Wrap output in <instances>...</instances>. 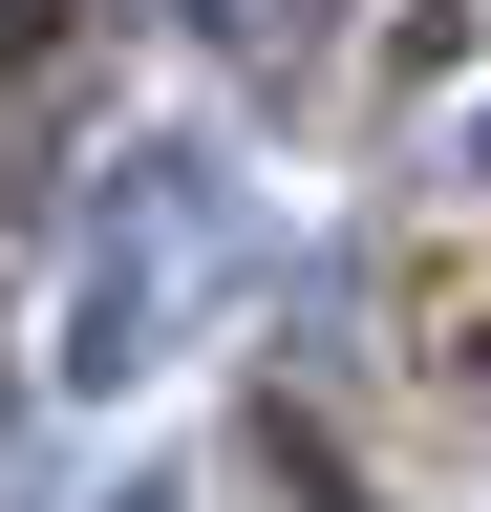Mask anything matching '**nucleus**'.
<instances>
[{"label":"nucleus","instance_id":"f257e3e1","mask_svg":"<svg viewBox=\"0 0 491 512\" xmlns=\"http://www.w3.org/2000/svg\"><path fill=\"white\" fill-rule=\"evenodd\" d=\"M0 43H43V0H0Z\"/></svg>","mask_w":491,"mask_h":512}]
</instances>
